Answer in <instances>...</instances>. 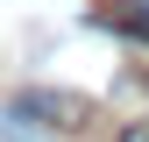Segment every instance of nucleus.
Instances as JSON below:
<instances>
[{"instance_id": "f03ea898", "label": "nucleus", "mask_w": 149, "mask_h": 142, "mask_svg": "<svg viewBox=\"0 0 149 142\" xmlns=\"http://www.w3.org/2000/svg\"><path fill=\"white\" fill-rule=\"evenodd\" d=\"M92 22L114 29L121 43H142L149 50V0H92Z\"/></svg>"}, {"instance_id": "7ed1b4c3", "label": "nucleus", "mask_w": 149, "mask_h": 142, "mask_svg": "<svg viewBox=\"0 0 149 142\" xmlns=\"http://www.w3.org/2000/svg\"><path fill=\"white\" fill-rule=\"evenodd\" d=\"M114 142H149V121H128V128H121Z\"/></svg>"}, {"instance_id": "f257e3e1", "label": "nucleus", "mask_w": 149, "mask_h": 142, "mask_svg": "<svg viewBox=\"0 0 149 142\" xmlns=\"http://www.w3.org/2000/svg\"><path fill=\"white\" fill-rule=\"evenodd\" d=\"M14 121H36V128L50 135H85L92 128V100L85 93H64V85H22V93L7 100Z\"/></svg>"}]
</instances>
